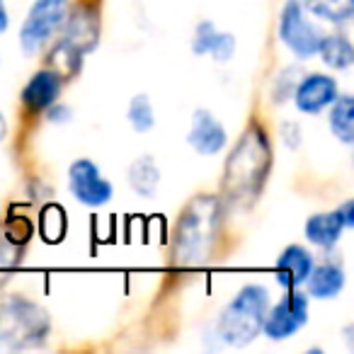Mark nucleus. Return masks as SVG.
I'll list each match as a JSON object with an SVG mask.
<instances>
[{
	"mask_svg": "<svg viewBox=\"0 0 354 354\" xmlns=\"http://www.w3.org/2000/svg\"><path fill=\"white\" fill-rule=\"evenodd\" d=\"M272 167V143L260 124H250L231 151L223 170V202L245 209L260 197Z\"/></svg>",
	"mask_w": 354,
	"mask_h": 354,
	"instance_id": "1",
	"label": "nucleus"
},
{
	"mask_svg": "<svg viewBox=\"0 0 354 354\" xmlns=\"http://www.w3.org/2000/svg\"><path fill=\"white\" fill-rule=\"evenodd\" d=\"M218 202L214 197H197L187 204L175 233V260L183 267L204 265L216 241Z\"/></svg>",
	"mask_w": 354,
	"mask_h": 354,
	"instance_id": "2",
	"label": "nucleus"
},
{
	"mask_svg": "<svg viewBox=\"0 0 354 354\" xmlns=\"http://www.w3.org/2000/svg\"><path fill=\"white\" fill-rule=\"evenodd\" d=\"M270 291L262 284H245L216 320V337L231 347H245L262 333Z\"/></svg>",
	"mask_w": 354,
	"mask_h": 354,
	"instance_id": "3",
	"label": "nucleus"
},
{
	"mask_svg": "<svg viewBox=\"0 0 354 354\" xmlns=\"http://www.w3.org/2000/svg\"><path fill=\"white\" fill-rule=\"evenodd\" d=\"M49 328V313L35 301L10 296L0 304V344L3 347H35V344L44 342Z\"/></svg>",
	"mask_w": 354,
	"mask_h": 354,
	"instance_id": "4",
	"label": "nucleus"
},
{
	"mask_svg": "<svg viewBox=\"0 0 354 354\" xmlns=\"http://www.w3.org/2000/svg\"><path fill=\"white\" fill-rule=\"evenodd\" d=\"M68 0H35L20 27V46L25 54H37L64 27Z\"/></svg>",
	"mask_w": 354,
	"mask_h": 354,
	"instance_id": "5",
	"label": "nucleus"
},
{
	"mask_svg": "<svg viewBox=\"0 0 354 354\" xmlns=\"http://www.w3.org/2000/svg\"><path fill=\"white\" fill-rule=\"evenodd\" d=\"M279 39L299 59H310V56L318 54V46L323 41V30L308 20L306 6L301 0H286V6L281 8Z\"/></svg>",
	"mask_w": 354,
	"mask_h": 354,
	"instance_id": "6",
	"label": "nucleus"
},
{
	"mask_svg": "<svg viewBox=\"0 0 354 354\" xmlns=\"http://www.w3.org/2000/svg\"><path fill=\"white\" fill-rule=\"evenodd\" d=\"M308 323V296L299 289H286V294L267 308L262 333L270 339H289Z\"/></svg>",
	"mask_w": 354,
	"mask_h": 354,
	"instance_id": "7",
	"label": "nucleus"
},
{
	"mask_svg": "<svg viewBox=\"0 0 354 354\" xmlns=\"http://www.w3.org/2000/svg\"><path fill=\"white\" fill-rule=\"evenodd\" d=\"M68 187L73 192V197L85 207H104L114 197L112 183L102 175V170L90 158H78V160L71 162Z\"/></svg>",
	"mask_w": 354,
	"mask_h": 354,
	"instance_id": "8",
	"label": "nucleus"
},
{
	"mask_svg": "<svg viewBox=\"0 0 354 354\" xmlns=\"http://www.w3.org/2000/svg\"><path fill=\"white\" fill-rule=\"evenodd\" d=\"M66 32H64V44L71 46L78 56H85L88 51H93L100 41V17L97 10L90 6H78L71 15H66L64 20Z\"/></svg>",
	"mask_w": 354,
	"mask_h": 354,
	"instance_id": "9",
	"label": "nucleus"
},
{
	"mask_svg": "<svg viewBox=\"0 0 354 354\" xmlns=\"http://www.w3.org/2000/svg\"><path fill=\"white\" fill-rule=\"evenodd\" d=\"M339 95L335 78L325 73H310L301 78L294 88V102L304 114H320L333 104V100Z\"/></svg>",
	"mask_w": 354,
	"mask_h": 354,
	"instance_id": "10",
	"label": "nucleus"
},
{
	"mask_svg": "<svg viewBox=\"0 0 354 354\" xmlns=\"http://www.w3.org/2000/svg\"><path fill=\"white\" fill-rule=\"evenodd\" d=\"M187 141L199 156H216V153L223 151V146H226L228 133H226V127H223L209 109H197V112L192 114Z\"/></svg>",
	"mask_w": 354,
	"mask_h": 354,
	"instance_id": "11",
	"label": "nucleus"
},
{
	"mask_svg": "<svg viewBox=\"0 0 354 354\" xmlns=\"http://www.w3.org/2000/svg\"><path fill=\"white\" fill-rule=\"evenodd\" d=\"M64 90V75L56 68H41L22 88V102L32 112H46Z\"/></svg>",
	"mask_w": 354,
	"mask_h": 354,
	"instance_id": "12",
	"label": "nucleus"
},
{
	"mask_svg": "<svg viewBox=\"0 0 354 354\" xmlns=\"http://www.w3.org/2000/svg\"><path fill=\"white\" fill-rule=\"evenodd\" d=\"M315 260L304 245H289L281 250L274 265V279L279 281L284 289H299L306 284L310 270H313Z\"/></svg>",
	"mask_w": 354,
	"mask_h": 354,
	"instance_id": "13",
	"label": "nucleus"
},
{
	"mask_svg": "<svg viewBox=\"0 0 354 354\" xmlns=\"http://www.w3.org/2000/svg\"><path fill=\"white\" fill-rule=\"evenodd\" d=\"M192 51L197 56H212L218 64H228L236 54V37L228 32L216 30V25L209 20L199 22L192 37Z\"/></svg>",
	"mask_w": 354,
	"mask_h": 354,
	"instance_id": "14",
	"label": "nucleus"
},
{
	"mask_svg": "<svg viewBox=\"0 0 354 354\" xmlns=\"http://www.w3.org/2000/svg\"><path fill=\"white\" fill-rule=\"evenodd\" d=\"M344 270L339 262L325 260L320 265H313L308 279H306V286H308V296L318 301H328L339 296V291L344 289Z\"/></svg>",
	"mask_w": 354,
	"mask_h": 354,
	"instance_id": "15",
	"label": "nucleus"
},
{
	"mask_svg": "<svg viewBox=\"0 0 354 354\" xmlns=\"http://www.w3.org/2000/svg\"><path fill=\"white\" fill-rule=\"evenodd\" d=\"M344 221L342 216L337 214V209L335 212H325V214H313V216L306 221V238H308V243H313V245L318 248H325V250H330V248L337 245L339 236H342L344 231Z\"/></svg>",
	"mask_w": 354,
	"mask_h": 354,
	"instance_id": "16",
	"label": "nucleus"
},
{
	"mask_svg": "<svg viewBox=\"0 0 354 354\" xmlns=\"http://www.w3.org/2000/svg\"><path fill=\"white\" fill-rule=\"evenodd\" d=\"M129 185L138 197H153L160 185V170L151 156H141L129 167Z\"/></svg>",
	"mask_w": 354,
	"mask_h": 354,
	"instance_id": "17",
	"label": "nucleus"
},
{
	"mask_svg": "<svg viewBox=\"0 0 354 354\" xmlns=\"http://www.w3.org/2000/svg\"><path fill=\"white\" fill-rule=\"evenodd\" d=\"M330 131L342 143L354 141V100L352 95H337L330 104Z\"/></svg>",
	"mask_w": 354,
	"mask_h": 354,
	"instance_id": "18",
	"label": "nucleus"
},
{
	"mask_svg": "<svg viewBox=\"0 0 354 354\" xmlns=\"http://www.w3.org/2000/svg\"><path fill=\"white\" fill-rule=\"evenodd\" d=\"M318 54L325 61V66L335 71H347L354 64V49L344 35H323Z\"/></svg>",
	"mask_w": 354,
	"mask_h": 354,
	"instance_id": "19",
	"label": "nucleus"
},
{
	"mask_svg": "<svg viewBox=\"0 0 354 354\" xmlns=\"http://www.w3.org/2000/svg\"><path fill=\"white\" fill-rule=\"evenodd\" d=\"M306 12H313L315 17L328 22H347L354 12V0H306Z\"/></svg>",
	"mask_w": 354,
	"mask_h": 354,
	"instance_id": "20",
	"label": "nucleus"
},
{
	"mask_svg": "<svg viewBox=\"0 0 354 354\" xmlns=\"http://www.w3.org/2000/svg\"><path fill=\"white\" fill-rule=\"evenodd\" d=\"M129 122H131L133 131L146 133L156 127V109H153L148 95H136V97L129 102V112H127Z\"/></svg>",
	"mask_w": 354,
	"mask_h": 354,
	"instance_id": "21",
	"label": "nucleus"
},
{
	"mask_svg": "<svg viewBox=\"0 0 354 354\" xmlns=\"http://www.w3.org/2000/svg\"><path fill=\"white\" fill-rule=\"evenodd\" d=\"M337 214L342 216L344 226H347V228H352V226H354V204H352V199H347L344 204H339V207H337Z\"/></svg>",
	"mask_w": 354,
	"mask_h": 354,
	"instance_id": "22",
	"label": "nucleus"
},
{
	"mask_svg": "<svg viewBox=\"0 0 354 354\" xmlns=\"http://www.w3.org/2000/svg\"><path fill=\"white\" fill-rule=\"evenodd\" d=\"M10 25V17H8V10H6V0H0V35L8 30Z\"/></svg>",
	"mask_w": 354,
	"mask_h": 354,
	"instance_id": "23",
	"label": "nucleus"
},
{
	"mask_svg": "<svg viewBox=\"0 0 354 354\" xmlns=\"http://www.w3.org/2000/svg\"><path fill=\"white\" fill-rule=\"evenodd\" d=\"M6 133H8V122H6V114L0 112V141L6 138Z\"/></svg>",
	"mask_w": 354,
	"mask_h": 354,
	"instance_id": "24",
	"label": "nucleus"
}]
</instances>
